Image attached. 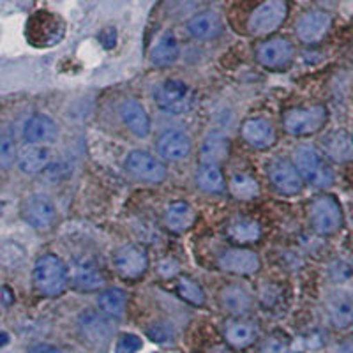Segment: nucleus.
<instances>
[{
  "instance_id": "nucleus-9",
  "label": "nucleus",
  "mask_w": 353,
  "mask_h": 353,
  "mask_svg": "<svg viewBox=\"0 0 353 353\" xmlns=\"http://www.w3.org/2000/svg\"><path fill=\"white\" fill-rule=\"evenodd\" d=\"M113 267L122 279L137 281L147 272L149 267V256L141 245L124 244L113 253Z\"/></svg>"
},
{
  "instance_id": "nucleus-21",
  "label": "nucleus",
  "mask_w": 353,
  "mask_h": 353,
  "mask_svg": "<svg viewBox=\"0 0 353 353\" xmlns=\"http://www.w3.org/2000/svg\"><path fill=\"white\" fill-rule=\"evenodd\" d=\"M80 329L83 337L90 345L94 346H106L113 336V327L110 325V321L101 314L87 311L80 316Z\"/></svg>"
},
{
  "instance_id": "nucleus-10",
  "label": "nucleus",
  "mask_w": 353,
  "mask_h": 353,
  "mask_svg": "<svg viewBox=\"0 0 353 353\" xmlns=\"http://www.w3.org/2000/svg\"><path fill=\"white\" fill-rule=\"evenodd\" d=\"M125 170L131 176L143 182L159 184L166 179V166L152 154L145 150H132L125 157Z\"/></svg>"
},
{
  "instance_id": "nucleus-5",
  "label": "nucleus",
  "mask_w": 353,
  "mask_h": 353,
  "mask_svg": "<svg viewBox=\"0 0 353 353\" xmlns=\"http://www.w3.org/2000/svg\"><path fill=\"white\" fill-rule=\"evenodd\" d=\"M327 121H329V112L323 105L290 108L283 113V128L288 134L297 138L313 137L325 128Z\"/></svg>"
},
{
  "instance_id": "nucleus-34",
  "label": "nucleus",
  "mask_w": 353,
  "mask_h": 353,
  "mask_svg": "<svg viewBox=\"0 0 353 353\" xmlns=\"http://www.w3.org/2000/svg\"><path fill=\"white\" fill-rule=\"evenodd\" d=\"M18 150L12 132L8 128H0V168L8 170L17 163Z\"/></svg>"
},
{
  "instance_id": "nucleus-29",
  "label": "nucleus",
  "mask_w": 353,
  "mask_h": 353,
  "mask_svg": "<svg viewBox=\"0 0 353 353\" xmlns=\"http://www.w3.org/2000/svg\"><path fill=\"white\" fill-rule=\"evenodd\" d=\"M221 305L233 316H242L251 311L253 301L249 297V293L242 290L241 286H226L221 292Z\"/></svg>"
},
{
  "instance_id": "nucleus-40",
  "label": "nucleus",
  "mask_w": 353,
  "mask_h": 353,
  "mask_svg": "<svg viewBox=\"0 0 353 353\" xmlns=\"http://www.w3.org/2000/svg\"><path fill=\"white\" fill-rule=\"evenodd\" d=\"M207 353H233V350L228 348V346L217 345V346H212V348H210Z\"/></svg>"
},
{
  "instance_id": "nucleus-12",
  "label": "nucleus",
  "mask_w": 353,
  "mask_h": 353,
  "mask_svg": "<svg viewBox=\"0 0 353 353\" xmlns=\"http://www.w3.org/2000/svg\"><path fill=\"white\" fill-rule=\"evenodd\" d=\"M68 279L71 281L72 288L78 292H94L105 286V276L97 267V263L90 258H74L69 263Z\"/></svg>"
},
{
  "instance_id": "nucleus-17",
  "label": "nucleus",
  "mask_w": 353,
  "mask_h": 353,
  "mask_svg": "<svg viewBox=\"0 0 353 353\" xmlns=\"http://www.w3.org/2000/svg\"><path fill=\"white\" fill-rule=\"evenodd\" d=\"M156 150L166 161H182L191 154V138L182 129H166L157 138Z\"/></svg>"
},
{
  "instance_id": "nucleus-28",
  "label": "nucleus",
  "mask_w": 353,
  "mask_h": 353,
  "mask_svg": "<svg viewBox=\"0 0 353 353\" xmlns=\"http://www.w3.org/2000/svg\"><path fill=\"white\" fill-rule=\"evenodd\" d=\"M226 235L233 244L237 245L254 244L261 239V226L249 217H237L228 225Z\"/></svg>"
},
{
  "instance_id": "nucleus-42",
  "label": "nucleus",
  "mask_w": 353,
  "mask_h": 353,
  "mask_svg": "<svg viewBox=\"0 0 353 353\" xmlns=\"http://www.w3.org/2000/svg\"><path fill=\"white\" fill-rule=\"evenodd\" d=\"M8 343V336L4 332H0V345H6Z\"/></svg>"
},
{
  "instance_id": "nucleus-37",
  "label": "nucleus",
  "mask_w": 353,
  "mask_h": 353,
  "mask_svg": "<svg viewBox=\"0 0 353 353\" xmlns=\"http://www.w3.org/2000/svg\"><path fill=\"white\" fill-rule=\"evenodd\" d=\"M263 353H292V352H290L288 343L283 341V339H277V337H270L269 341L265 343Z\"/></svg>"
},
{
  "instance_id": "nucleus-39",
  "label": "nucleus",
  "mask_w": 353,
  "mask_h": 353,
  "mask_svg": "<svg viewBox=\"0 0 353 353\" xmlns=\"http://www.w3.org/2000/svg\"><path fill=\"white\" fill-rule=\"evenodd\" d=\"M28 353H61V350H57L55 346H50V345H36L30 348Z\"/></svg>"
},
{
  "instance_id": "nucleus-1",
  "label": "nucleus",
  "mask_w": 353,
  "mask_h": 353,
  "mask_svg": "<svg viewBox=\"0 0 353 353\" xmlns=\"http://www.w3.org/2000/svg\"><path fill=\"white\" fill-rule=\"evenodd\" d=\"M34 286L44 297H59L68 286V269L64 261L55 254H43L37 258L32 272Z\"/></svg>"
},
{
  "instance_id": "nucleus-7",
  "label": "nucleus",
  "mask_w": 353,
  "mask_h": 353,
  "mask_svg": "<svg viewBox=\"0 0 353 353\" xmlns=\"http://www.w3.org/2000/svg\"><path fill=\"white\" fill-rule=\"evenodd\" d=\"M154 101L163 112L182 115L193 106V90L181 80H166L154 90Z\"/></svg>"
},
{
  "instance_id": "nucleus-24",
  "label": "nucleus",
  "mask_w": 353,
  "mask_h": 353,
  "mask_svg": "<svg viewBox=\"0 0 353 353\" xmlns=\"http://www.w3.org/2000/svg\"><path fill=\"white\" fill-rule=\"evenodd\" d=\"M188 32L200 41H212L223 34V21L216 12L205 11L188 21Z\"/></svg>"
},
{
  "instance_id": "nucleus-31",
  "label": "nucleus",
  "mask_w": 353,
  "mask_h": 353,
  "mask_svg": "<svg viewBox=\"0 0 353 353\" xmlns=\"http://www.w3.org/2000/svg\"><path fill=\"white\" fill-rule=\"evenodd\" d=\"M194 181L203 193H223L226 188L225 175L216 165H201L194 175Z\"/></svg>"
},
{
  "instance_id": "nucleus-16",
  "label": "nucleus",
  "mask_w": 353,
  "mask_h": 353,
  "mask_svg": "<svg viewBox=\"0 0 353 353\" xmlns=\"http://www.w3.org/2000/svg\"><path fill=\"white\" fill-rule=\"evenodd\" d=\"M241 137L245 143L258 150L270 149L277 141V132L272 122L261 119V117L248 119L241 128Z\"/></svg>"
},
{
  "instance_id": "nucleus-15",
  "label": "nucleus",
  "mask_w": 353,
  "mask_h": 353,
  "mask_svg": "<svg viewBox=\"0 0 353 353\" xmlns=\"http://www.w3.org/2000/svg\"><path fill=\"white\" fill-rule=\"evenodd\" d=\"M55 205H53V201L48 196H44V194L28 196L23 201V205H21V217L32 228H48L53 221H55Z\"/></svg>"
},
{
  "instance_id": "nucleus-33",
  "label": "nucleus",
  "mask_w": 353,
  "mask_h": 353,
  "mask_svg": "<svg viewBox=\"0 0 353 353\" xmlns=\"http://www.w3.org/2000/svg\"><path fill=\"white\" fill-rule=\"evenodd\" d=\"M230 193L237 200H254L260 194V185L248 173H233L230 179Z\"/></svg>"
},
{
  "instance_id": "nucleus-3",
  "label": "nucleus",
  "mask_w": 353,
  "mask_h": 353,
  "mask_svg": "<svg viewBox=\"0 0 353 353\" xmlns=\"http://www.w3.org/2000/svg\"><path fill=\"white\" fill-rule=\"evenodd\" d=\"M293 165L297 166L302 181L316 189H329L334 184V172L323 156L313 147H299L293 156Z\"/></svg>"
},
{
  "instance_id": "nucleus-4",
  "label": "nucleus",
  "mask_w": 353,
  "mask_h": 353,
  "mask_svg": "<svg viewBox=\"0 0 353 353\" xmlns=\"http://www.w3.org/2000/svg\"><path fill=\"white\" fill-rule=\"evenodd\" d=\"M27 39L36 48H50L65 36V21L50 11H37L28 18Z\"/></svg>"
},
{
  "instance_id": "nucleus-38",
  "label": "nucleus",
  "mask_w": 353,
  "mask_h": 353,
  "mask_svg": "<svg viewBox=\"0 0 353 353\" xmlns=\"http://www.w3.org/2000/svg\"><path fill=\"white\" fill-rule=\"evenodd\" d=\"M149 337H152L154 341L157 343H165L172 339L173 332L172 329L166 325H154L152 329H149Z\"/></svg>"
},
{
  "instance_id": "nucleus-23",
  "label": "nucleus",
  "mask_w": 353,
  "mask_h": 353,
  "mask_svg": "<svg viewBox=\"0 0 353 353\" xmlns=\"http://www.w3.org/2000/svg\"><path fill=\"white\" fill-rule=\"evenodd\" d=\"M327 313L336 329H346L353 323V297L346 292H334L327 301Z\"/></svg>"
},
{
  "instance_id": "nucleus-32",
  "label": "nucleus",
  "mask_w": 353,
  "mask_h": 353,
  "mask_svg": "<svg viewBox=\"0 0 353 353\" xmlns=\"http://www.w3.org/2000/svg\"><path fill=\"white\" fill-rule=\"evenodd\" d=\"M125 304H128V295L124 290L108 288L101 293L97 299V305L103 311V314L108 318H119L124 314Z\"/></svg>"
},
{
  "instance_id": "nucleus-41",
  "label": "nucleus",
  "mask_w": 353,
  "mask_h": 353,
  "mask_svg": "<svg viewBox=\"0 0 353 353\" xmlns=\"http://www.w3.org/2000/svg\"><path fill=\"white\" fill-rule=\"evenodd\" d=\"M337 353H353V348H352V346L345 345V346H341V348H339V352H337Z\"/></svg>"
},
{
  "instance_id": "nucleus-14",
  "label": "nucleus",
  "mask_w": 353,
  "mask_h": 353,
  "mask_svg": "<svg viewBox=\"0 0 353 353\" xmlns=\"http://www.w3.org/2000/svg\"><path fill=\"white\" fill-rule=\"evenodd\" d=\"M221 270L235 276H253L260 270V258L254 251L245 248H230L217 260Z\"/></svg>"
},
{
  "instance_id": "nucleus-2",
  "label": "nucleus",
  "mask_w": 353,
  "mask_h": 353,
  "mask_svg": "<svg viewBox=\"0 0 353 353\" xmlns=\"http://www.w3.org/2000/svg\"><path fill=\"white\" fill-rule=\"evenodd\" d=\"M309 223L318 235L329 237L343 228L345 216H343L341 203L332 194H320L314 196L307 209Z\"/></svg>"
},
{
  "instance_id": "nucleus-35",
  "label": "nucleus",
  "mask_w": 353,
  "mask_h": 353,
  "mask_svg": "<svg viewBox=\"0 0 353 353\" xmlns=\"http://www.w3.org/2000/svg\"><path fill=\"white\" fill-rule=\"evenodd\" d=\"M176 292L184 299L185 302L193 305H203L205 304V293L201 286L196 281H193L191 277L181 276L176 281Z\"/></svg>"
},
{
  "instance_id": "nucleus-30",
  "label": "nucleus",
  "mask_w": 353,
  "mask_h": 353,
  "mask_svg": "<svg viewBox=\"0 0 353 353\" xmlns=\"http://www.w3.org/2000/svg\"><path fill=\"white\" fill-rule=\"evenodd\" d=\"M225 339L233 348H248L256 341V329L251 323L241 320H233L226 323Z\"/></svg>"
},
{
  "instance_id": "nucleus-22",
  "label": "nucleus",
  "mask_w": 353,
  "mask_h": 353,
  "mask_svg": "<svg viewBox=\"0 0 353 353\" xmlns=\"http://www.w3.org/2000/svg\"><path fill=\"white\" fill-rule=\"evenodd\" d=\"M121 119L125 128L137 138L149 137L150 132V119L141 106L140 101L128 99L121 105Z\"/></svg>"
},
{
  "instance_id": "nucleus-27",
  "label": "nucleus",
  "mask_w": 353,
  "mask_h": 353,
  "mask_svg": "<svg viewBox=\"0 0 353 353\" xmlns=\"http://www.w3.org/2000/svg\"><path fill=\"white\" fill-rule=\"evenodd\" d=\"M179 52H181V46H179L175 34L163 32L150 48L149 59L156 68H168L179 59Z\"/></svg>"
},
{
  "instance_id": "nucleus-11",
  "label": "nucleus",
  "mask_w": 353,
  "mask_h": 353,
  "mask_svg": "<svg viewBox=\"0 0 353 353\" xmlns=\"http://www.w3.org/2000/svg\"><path fill=\"white\" fill-rule=\"evenodd\" d=\"M267 175H269L272 188L281 194H286V196L299 194L304 188V181H302L297 166L293 165L290 159H285V157L274 159L269 165Z\"/></svg>"
},
{
  "instance_id": "nucleus-26",
  "label": "nucleus",
  "mask_w": 353,
  "mask_h": 353,
  "mask_svg": "<svg viewBox=\"0 0 353 353\" xmlns=\"http://www.w3.org/2000/svg\"><path fill=\"white\" fill-rule=\"evenodd\" d=\"M230 140L223 132H210L200 149L201 165H221L230 156Z\"/></svg>"
},
{
  "instance_id": "nucleus-20",
  "label": "nucleus",
  "mask_w": 353,
  "mask_h": 353,
  "mask_svg": "<svg viewBox=\"0 0 353 353\" xmlns=\"http://www.w3.org/2000/svg\"><path fill=\"white\" fill-rule=\"evenodd\" d=\"M59 137V128L52 117L36 113V115L28 117L23 125V138L27 143L46 145L52 143Z\"/></svg>"
},
{
  "instance_id": "nucleus-36",
  "label": "nucleus",
  "mask_w": 353,
  "mask_h": 353,
  "mask_svg": "<svg viewBox=\"0 0 353 353\" xmlns=\"http://www.w3.org/2000/svg\"><path fill=\"white\" fill-rule=\"evenodd\" d=\"M143 343H141L140 337L137 334L125 332L119 337V341H117L115 346V353H137L140 352Z\"/></svg>"
},
{
  "instance_id": "nucleus-25",
  "label": "nucleus",
  "mask_w": 353,
  "mask_h": 353,
  "mask_svg": "<svg viewBox=\"0 0 353 353\" xmlns=\"http://www.w3.org/2000/svg\"><path fill=\"white\" fill-rule=\"evenodd\" d=\"M196 223V212L188 201H173L165 212V225L170 232L184 233Z\"/></svg>"
},
{
  "instance_id": "nucleus-18",
  "label": "nucleus",
  "mask_w": 353,
  "mask_h": 353,
  "mask_svg": "<svg viewBox=\"0 0 353 353\" xmlns=\"http://www.w3.org/2000/svg\"><path fill=\"white\" fill-rule=\"evenodd\" d=\"M18 168L23 172L25 175H37V173L44 172L50 168L53 163V150L48 145H36L28 143L27 147L18 152L17 157Z\"/></svg>"
},
{
  "instance_id": "nucleus-13",
  "label": "nucleus",
  "mask_w": 353,
  "mask_h": 353,
  "mask_svg": "<svg viewBox=\"0 0 353 353\" xmlns=\"http://www.w3.org/2000/svg\"><path fill=\"white\" fill-rule=\"evenodd\" d=\"M332 28V17L325 11H307L295 23V34L304 44H318Z\"/></svg>"
},
{
  "instance_id": "nucleus-8",
  "label": "nucleus",
  "mask_w": 353,
  "mask_h": 353,
  "mask_svg": "<svg viewBox=\"0 0 353 353\" xmlns=\"http://www.w3.org/2000/svg\"><path fill=\"white\" fill-rule=\"evenodd\" d=\"M293 59H295V48L292 41L285 37H272L258 44L256 62L269 71H283L290 68Z\"/></svg>"
},
{
  "instance_id": "nucleus-6",
  "label": "nucleus",
  "mask_w": 353,
  "mask_h": 353,
  "mask_svg": "<svg viewBox=\"0 0 353 353\" xmlns=\"http://www.w3.org/2000/svg\"><path fill=\"white\" fill-rule=\"evenodd\" d=\"M288 17L286 0H263L248 18V30L256 37L276 32Z\"/></svg>"
},
{
  "instance_id": "nucleus-19",
  "label": "nucleus",
  "mask_w": 353,
  "mask_h": 353,
  "mask_svg": "<svg viewBox=\"0 0 353 353\" xmlns=\"http://www.w3.org/2000/svg\"><path fill=\"white\" fill-rule=\"evenodd\" d=\"M321 150L330 161L337 165H345L353 161V137L343 129L330 131L329 134L321 138Z\"/></svg>"
}]
</instances>
